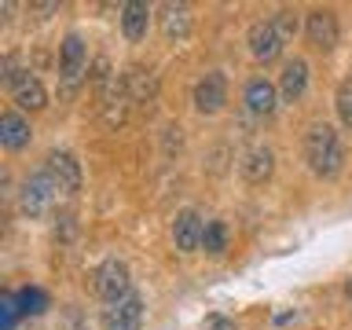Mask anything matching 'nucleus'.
I'll return each instance as SVG.
<instances>
[{"mask_svg":"<svg viewBox=\"0 0 352 330\" xmlns=\"http://www.w3.org/2000/svg\"><path fill=\"white\" fill-rule=\"evenodd\" d=\"M305 154H308V165H312L316 176H334L345 162V151L338 143V132L330 125H312L305 136Z\"/></svg>","mask_w":352,"mask_h":330,"instance_id":"nucleus-1","label":"nucleus"},{"mask_svg":"<svg viewBox=\"0 0 352 330\" xmlns=\"http://www.w3.org/2000/svg\"><path fill=\"white\" fill-rule=\"evenodd\" d=\"M92 286H96V294L103 297L107 305H114V301H121V297H129V268L121 261H103L96 268V275H92Z\"/></svg>","mask_w":352,"mask_h":330,"instance_id":"nucleus-2","label":"nucleus"},{"mask_svg":"<svg viewBox=\"0 0 352 330\" xmlns=\"http://www.w3.org/2000/svg\"><path fill=\"white\" fill-rule=\"evenodd\" d=\"M52 176V184L59 187L63 195H77L81 191V165H77V158L70 151H52L48 154V169H44Z\"/></svg>","mask_w":352,"mask_h":330,"instance_id":"nucleus-3","label":"nucleus"},{"mask_svg":"<svg viewBox=\"0 0 352 330\" xmlns=\"http://www.w3.org/2000/svg\"><path fill=\"white\" fill-rule=\"evenodd\" d=\"M140 323H143V301L136 294L121 297V301H114L103 312V327L107 330H140Z\"/></svg>","mask_w":352,"mask_h":330,"instance_id":"nucleus-4","label":"nucleus"},{"mask_svg":"<svg viewBox=\"0 0 352 330\" xmlns=\"http://www.w3.org/2000/svg\"><path fill=\"white\" fill-rule=\"evenodd\" d=\"M59 187L52 184V176L48 173H37V176H30L26 184H22V209H26L30 217H41L44 209L52 206V198Z\"/></svg>","mask_w":352,"mask_h":330,"instance_id":"nucleus-5","label":"nucleus"},{"mask_svg":"<svg viewBox=\"0 0 352 330\" xmlns=\"http://www.w3.org/2000/svg\"><path fill=\"white\" fill-rule=\"evenodd\" d=\"M283 37H279V30H275V22H253L250 26V52L257 55L261 63H272V59H279V52H283Z\"/></svg>","mask_w":352,"mask_h":330,"instance_id":"nucleus-6","label":"nucleus"},{"mask_svg":"<svg viewBox=\"0 0 352 330\" xmlns=\"http://www.w3.org/2000/svg\"><path fill=\"white\" fill-rule=\"evenodd\" d=\"M173 239H176V250L195 253L198 246H202V239H206V224H202V217H198L195 209H184V213H176Z\"/></svg>","mask_w":352,"mask_h":330,"instance_id":"nucleus-7","label":"nucleus"},{"mask_svg":"<svg viewBox=\"0 0 352 330\" xmlns=\"http://www.w3.org/2000/svg\"><path fill=\"white\" fill-rule=\"evenodd\" d=\"M224 103H228V81H224V74H206L202 81L195 85V107L202 110V114H217Z\"/></svg>","mask_w":352,"mask_h":330,"instance_id":"nucleus-8","label":"nucleus"},{"mask_svg":"<svg viewBox=\"0 0 352 330\" xmlns=\"http://www.w3.org/2000/svg\"><path fill=\"white\" fill-rule=\"evenodd\" d=\"M85 66H88V55H85V41L77 37V33H70V37L63 41V55H59V74H63V81L74 88L77 81H81Z\"/></svg>","mask_w":352,"mask_h":330,"instance_id":"nucleus-9","label":"nucleus"},{"mask_svg":"<svg viewBox=\"0 0 352 330\" xmlns=\"http://www.w3.org/2000/svg\"><path fill=\"white\" fill-rule=\"evenodd\" d=\"M121 85H125V96L132 103H151V99L158 96V77L151 70H143V66H129L125 77H121Z\"/></svg>","mask_w":352,"mask_h":330,"instance_id":"nucleus-10","label":"nucleus"},{"mask_svg":"<svg viewBox=\"0 0 352 330\" xmlns=\"http://www.w3.org/2000/svg\"><path fill=\"white\" fill-rule=\"evenodd\" d=\"M308 41H312L319 52H330L338 44V22L330 11H312V15H308Z\"/></svg>","mask_w":352,"mask_h":330,"instance_id":"nucleus-11","label":"nucleus"},{"mask_svg":"<svg viewBox=\"0 0 352 330\" xmlns=\"http://www.w3.org/2000/svg\"><path fill=\"white\" fill-rule=\"evenodd\" d=\"M272 165H275V158H272L268 147H253V151H246V158H242V176H246L250 184H264L272 176Z\"/></svg>","mask_w":352,"mask_h":330,"instance_id":"nucleus-12","label":"nucleus"},{"mask_svg":"<svg viewBox=\"0 0 352 330\" xmlns=\"http://www.w3.org/2000/svg\"><path fill=\"white\" fill-rule=\"evenodd\" d=\"M0 143H4L8 151H22L30 143V125L19 114H4L0 118Z\"/></svg>","mask_w":352,"mask_h":330,"instance_id":"nucleus-13","label":"nucleus"},{"mask_svg":"<svg viewBox=\"0 0 352 330\" xmlns=\"http://www.w3.org/2000/svg\"><path fill=\"white\" fill-rule=\"evenodd\" d=\"M121 30H125L129 41H143L147 37V4H125L121 8Z\"/></svg>","mask_w":352,"mask_h":330,"instance_id":"nucleus-14","label":"nucleus"},{"mask_svg":"<svg viewBox=\"0 0 352 330\" xmlns=\"http://www.w3.org/2000/svg\"><path fill=\"white\" fill-rule=\"evenodd\" d=\"M246 107L253 110V114L268 118L272 110H275V88L268 81H250L246 85Z\"/></svg>","mask_w":352,"mask_h":330,"instance_id":"nucleus-15","label":"nucleus"},{"mask_svg":"<svg viewBox=\"0 0 352 330\" xmlns=\"http://www.w3.org/2000/svg\"><path fill=\"white\" fill-rule=\"evenodd\" d=\"M305 85H308V63L305 59H294L283 70V96L286 99H297V96L305 92Z\"/></svg>","mask_w":352,"mask_h":330,"instance_id":"nucleus-16","label":"nucleus"},{"mask_svg":"<svg viewBox=\"0 0 352 330\" xmlns=\"http://www.w3.org/2000/svg\"><path fill=\"white\" fill-rule=\"evenodd\" d=\"M15 103L22 110H41L44 103H48V96H44V85L37 81V77H26L19 88H15Z\"/></svg>","mask_w":352,"mask_h":330,"instance_id":"nucleus-17","label":"nucleus"},{"mask_svg":"<svg viewBox=\"0 0 352 330\" xmlns=\"http://www.w3.org/2000/svg\"><path fill=\"white\" fill-rule=\"evenodd\" d=\"M162 26H165V37H187L191 19H187L184 8H169V11H165V19H162Z\"/></svg>","mask_w":352,"mask_h":330,"instance_id":"nucleus-18","label":"nucleus"},{"mask_svg":"<svg viewBox=\"0 0 352 330\" xmlns=\"http://www.w3.org/2000/svg\"><path fill=\"white\" fill-rule=\"evenodd\" d=\"M202 246H206V253H224V246H228V228H224V220H209Z\"/></svg>","mask_w":352,"mask_h":330,"instance_id":"nucleus-19","label":"nucleus"},{"mask_svg":"<svg viewBox=\"0 0 352 330\" xmlns=\"http://www.w3.org/2000/svg\"><path fill=\"white\" fill-rule=\"evenodd\" d=\"M338 114L352 129V77H349V81H341V88H338Z\"/></svg>","mask_w":352,"mask_h":330,"instance_id":"nucleus-20","label":"nucleus"},{"mask_svg":"<svg viewBox=\"0 0 352 330\" xmlns=\"http://www.w3.org/2000/svg\"><path fill=\"white\" fill-rule=\"evenodd\" d=\"M275 30H279V37H283V41H290L294 33H297V19H294V11H279V15H275Z\"/></svg>","mask_w":352,"mask_h":330,"instance_id":"nucleus-21","label":"nucleus"},{"mask_svg":"<svg viewBox=\"0 0 352 330\" xmlns=\"http://www.w3.org/2000/svg\"><path fill=\"white\" fill-rule=\"evenodd\" d=\"M19 305H22V312H26V316H37L41 305H44V297H41V290H22Z\"/></svg>","mask_w":352,"mask_h":330,"instance_id":"nucleus-22","label":"nucleus"},{"mask_svg":"<svg viewBox=\"0 0 352 330\" xmlns=\"http://www.w3.org/2000/svg\"><path fill=\"white\" fill-rule=\"evenodd\" d=\"M59 220H63V224H55V235L70 239V235H74V217H70V213H63Z\"/></svg>","mask_w":352,"mask_h":330,"instance_id":"nucleus-23","label":"nucleus"},{"mask_svg":"<svg viewBox=\"0 0 352 330\" xmlns=\"http://www.w3.org/2000/svg\"><path fill=\"white\" fill-rule=\"evenodd\" d=\"M209 330H235V323L224 316H209Z\"/></svg>","mask_w":352,"mask_h":330,"instance_id":"nucleus-24","label":"nucleus"},{"mask_svg":"<svg viewBox=\"0 0 352 330\" xmlns=\"http://www.w3.org/2000/svg\"><path fill=\"white\" fill-rule=\"evenodd\" d=\"M345 294H349V301H352V279H349V286H345Z\"/></svg>","mask_w":352,"mask_h":330,"instance_id":"nucleus-25","label":"nucleus"}]
</instances>
